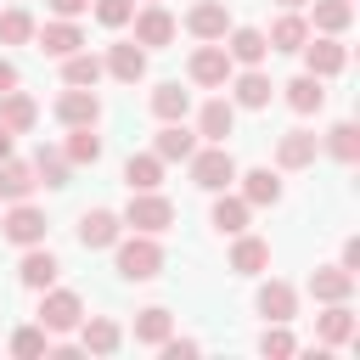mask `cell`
<instances>
[{
  "label": "cell",
  "instance_id": "f6af8a7d",
  "mask_svg": "<svg viewBox=\"0 0 360 360\" xmlns=\"http://www.w3.org/2000/svg\"><path fill=\"white\" fill-rule=\"evenodd\" d=\"M338 264H343V270H354V276H360V236H349V242H343V259H338Z\"/></svg>",
  "mask_w": 360,
  "mask_h": 360
},
{
  "label": "cell",
  "instance_id": "ee69618b",
  "mask_svg": "<svg viewBox=\"0 0 360 360\" xmlns=\"http://www.w3.org/2000/svg\"><path fill=\"white\" fill-rule=\"evenodd\" d=\"M45 6H51L56 17H84V11H90V0H45Z\"/></svg>",
  "mask_w": 360,
  "mask_h": 360
},
{
  "label": "cell",
  "instance_id": "44dd1931",
  "mask_svg": "<svg viewBox=\"0 0 360 360\" xmlns=\"http://www.w3.org/2000/svg\"><path fill=\"white\" fill-rule=\"evenodd\" d=\"M264 264H270V242L236 231V242H231V270H236V276H259Z\"/></svg>",
  "mask_w": 360,
  "mask_h": 360
},
{
  "label": "cell",
  "instance_id": "f1b7e54d",
  "mask_svg": "<svg viewBox=\"0 0 360 360\" xmlns=\"http://www.w3.org/2000/svg\"><path fill=\"white\" fill-rule=\"evenodd\" d=\"M34 186H39V174H34V163H17V158H0V197H6V202H22V197H34Z\"/></svg>",
  "mask_w": 360,
  "mask_h": 360
},
{
  "label": "cell",
  "instance_id": "60d3db41",
  "mask_svg": "<svg viewBox=\"0 0 360 360\" xmlns=\"http://www.w3.org/2000/svg\"><path fill=\"white\" fill-rule=\"evenodd\" d=\"M90 11H96L101 28H124L135 17V0H90Z\"/></svg>",
  "mask_w": 360,
  "mask_h": 360
},
{
  "label": "cell",
  "instance_id": "bcb514c9",
  "mask_svg": "<svg viewBox=\"0 0 360 360\" xmlns=\"http://www.w3.org/2000/svg\"><path fill=\"white\" fill-rule=\"evenodd\" d=\"M0 90H17V62L0 56Z\"/></svg>",
  "mask_w": 360,
  "mask_h": 360
},
{
  "label": "cell",
  "instance_id": "7402d4cb",
  "mask_svg": "<svg viewBox=\"0 0 360 360\" xmlns=\"http://www.w3.org/2000/svg\"><path fill=\"white\" fill-rule=\"evenodd\" d=\"M225 56H231V62H242V68H259V62L270 56V39H264V28H231V45H225Z\"/></svg>",
  "mask_w": 360,
  "mask_h": 360
},
{
  "label": "cell",
  "instance_id": "83f0119b",
  "mask_svg": "<svg viewBox=\"0 0 360 360\" xmlns=\"http://www.w3.org/2000/svg\"><path fill=\"white\" fill-rule=\"evenodd\" d=\"M34 118H39L34 96H22V90H0V124H6L11 135H28V129H34Z\"/></svg>",
  "mask_w": 360,
  "mask_h": 360
},
{
  "label": "cell",
  "instance_id": "ac0fdd59",
  "mask_svg": "<svg viewBox=\"0 0 360 360\" xmlns=\"http://www.w3.org/2000/svg\"><path fill=\"white\" fill-rule=\"evenodd\" d=\"M276 90H287V107L304 112V118L326 107V79H315V73H298V79H287V84H276Z\"/></svg>",
  "mask_w": 360,
  "mask_h": 360
},
{
  "label": "cell",
  "instance_id": "b9f144b4",
  "mask_svg": "<svg viewBox=\"0 0 360 360\" xmlns=\"http://www.w3.org/2000/svg\"><path fill=\"white\" fill-rule=\"evenodd\" d=\"M259 349H264L270 360H287V354H292L298 343H292V332H287V321H270V332L259 338Z\"/></svg>",
  "mask_w": 360,
  "mask_h": 360
},
{
  "label": "cell",
  "instance_id": "ab89813d",
  "mask_svg": "<svg viewBox=\"0 0 360 360\" xmlns=\"http://www.w3.org/2000/svg\"><path fill=\"white\" fill-rule=\"evenodd\" d=\"M11 354H22V360H39V354H51V332H45V326H22V332L11 338Z\"/></svg>",
  "mask_w": 360,
  "mask_h": 360
},
{
  "label": "cell",
  "instance_id": "ba28073f",
  "mask_svg": "<svg viewBox=\"0 0 360 360\" xmlns=\"http://www.w3.org/2000/svg\"><path fill=\"white\" fill-rule=\"evenodd\" d=\"M118 236H124V219H118L112 208H84V214H79V248L101 253V248H112Z\"/></svg>",
  "mask_w": 360,
  "mask_h": 360
},
{
  "label": "cell",
  "instance_id": "7bdbcfd3",
  "mask_svg": "<svg viewBox=\"0 0 360 360\" xmlns=\"http://www.w3.org/2000/svg\"><path fill=\"white\" fill-rule=\"evenodd\" d=\"M158 349H163V360H191V354H197L202 343H197V338H174V332H169V338H163Z\"/></svg>",
  "mask_w": 360,
  "mask_h": 360
},
{
  "label": "cell",
  "instance_id": "9c48e42d",
  "mask_svg": "<svg viewBox=\"0 0 360 360\" xmlns=\"http://www.w3.org/2000/svg\"><path fill=\"white\" fill-rule=\"evenodd\" d=\"M129 22H135V45H141V51H163V45L174 39V17L163 11V0H158V6H141Z\"/></svg>",
  "mask_w": 360,
  "mask_h": 360
},
{
  "label": "cell",
  "instance_id": "d4e9b609",
  "mask_svg": "<svg viewBox=\"0 0 360 360\" xmlns=\"http://www.w3.org/2000/svg\"><path fill=\"white\" fill-rule=\"evenodd\" d=\"M242 202H248V208H276V202H281V174L248 169V174H242Z\"/></svg>",
  "mask_w": 360,
  "mask_h": 360
},
{
  "label": "cell",
  "instance_id": "f35d334b",
  "mask_svg": "<svg viewBox=\"0 0 360 360\" xmlns=\"http://www.w3.org/2000/svg\"><path fill=\"white\" fill-rule=\"evenodd\" d=\"M28 39H34V17H28L22 6L0 11V45H28Z\"/></svg>",
  "mask_w": 360,
  "mask_h": 360
},
{
  "label": "cell",
  "instance_id": "484cf974",
  "mask_svg": "<svg viewBox=\"0 0 360 360\" xmlns=\"http://www.w3.org/2000/svg\"><path fill=\"white\" fill-rule=\"evenodd\" d=\"M253 304H259V315H264V321H292V315H298V292H292L287 281H264Z\"/></svg>",
  "mask_w": 360,
  "mask_h": 360
},
{
  "label": "cell",
  "instance_id": "4dcf8cb0",
  "mask_svg": "<svg viewBox=\"0 0 360 360\" xmlns=\"http://www.w3.org/2000/svg\"><path fill=\"white\" fill-rule=\"evenodd\" d=\"M174 332V315L163 309V304H146L141 315H135V343H146V349H158L163 338Z\"/></svg>",
  "mask_w": 360,
  "mask_h": 360
},
{
  "label": "cell",
  "instance_id": "7dc6e473",
  "mask_svg": "<svg viewBox=\"0 0 360 360\" xmlns=\"http://www.w3.org/2000/svg\"><path fill=\"white\" fill-rule=\"evenodd\" d=\"M11 146H17V135H11L6 124H0V158H11Z\"/></svg>",
  "mask_w": 360,
  "mask_h": 360
},
{
  "label": "cell",
  "instance_id": "2e32d148",
  "mask_svg": "<svg viewBox=\"0 0 360 360\" xmlns=\"http://www.w3.org/2000/svg\"><path fill=\"white\" fill-rule=\"evenodd\" d=\"M73 332H79V349H84V354H112V349L124 343L118 321H107V315H84Z\"/></svg>",
  "mask_w": 360,
  "mask_h": 360
},
{
  "label": "cell",
  "instance_id": "5b68a950",
  "mask_svg": "<svg viewBox=\"0 0 360 360\" xmlns=\"http://www.w3.org/2000/svg\"><path fill=\"white\" fill-rule=\"evenodd\" d=\"M298 51H304V73H315V79H338V73L349 68V51H343L338 34H321V39L309 34Z\"/></svg>",
  "mask_w": 360,
  "mask_h": 360
},
{
  "label": "cell",
  "instance_id": "8d00e7d4",
  "mask_svg": "<svg viewBox=\"0 0 360 360\" xmlns=\"http://www.w3.org/2000/svg\"><path fill=\"white\" fill-rule=\"evenodd\" d=\"M315 6V28L321 34H343L354 22V0H309Z\"/></svg>",
  "mask_w": 360,
  "mask_h": 360
},
{
  "label": "cell",
  "instance_id": "8992f818",
  "mask_svg": "<svg viewBox=\"0 0 360 360\" xmlns=\"http://www.w3.org/2000/svg\"><path fill=\"white\" fill-rule=\"evenodd\" d=\"M231 68H236V62L225 56V45H219V39H202V45L191 51V68H186V73H191V84H202V90H225Z\"/></svg>",
  "mask_w": 360,
  "mask_h": 360
},
{
  "label": "cell",
  "instance_id": "e0dca14e",
  "mask_svg": "<svg viewBox=\"0 0 360 360\" xmlns=\"http://www.w3.org/2000/svg\"><path fill=\"white\" fill-rule=\"evenodd\" d=\"M186 28H191L197 39H225V34H231V11H225L219 0H197V6L186 11Z\"/></svg>",
  "mask_w": 360,
  "mask_h": 360
},
{
  "label": "cell",
  "instance_id": "f546056e",
  "mask_svg": "<svg viewBox=\"0 0 360 360\" xmlns=\"http://www.w3.org/2000/svg\"><path fill=\"white\" fill-rule=\"evenodd\" d=\"M152 112H158L163 124L186 118V112H191V90H180V79H163V84L152 90Z\"/></svg>",
  "mask_w": 360,
  "mask_h": 360
},
{
  "label": "cell",
  "instance_id": "d590c367",
  "mask_svg": "<svg viewBox=\"0 0 360 360\" xmlns=\"http://www.w3.org/2000/svg\"><path fill=\"white\" fill-rule=\"evenodd\" d=\"M34 174H39L45 186H68L73 163H68V152H62V146H39V152H34Z\"/></svg>",
  "mask_w": 360,
  "mask_h": 360
},
{
  "label": "cell",
  "instance_id": "74e56055",
  "mask_svg": "<svg viewBox=\"0 0 360 360\" xmlns=\"http://www.w3.org/2000/svg\"><path fill=\"white\" fill-rule=\"evenodd\" d=\"M62 152H68V163H96V158H101V135H96V124H79V129L68 135Z\"/></svg>",
  "mask_w": 360,
  "mask_h": 360
},
{
  "label": "cell",
  "instance_id": "4316f807",
  "mask_svg": "<svg viewBox=\"0 0 360 360\" xmlns=\"http://www.w3.org/2000/svg\"><path fill=\"white\" fill-rule=\"evenodd\" d=\"M315 332H321L326 349L349 343V338H354V309H349V298H343V304H326V315H315Z\"/></svg>",
  "mask_w": 360,
  "mask_h": 360
},
{
  "label": "cell",
  "instance_id": "836d02e7",
  "mask_svg": "<svg viewBox=\"0 0 360 360\" xmlns=\"http://www.w3.org/2000/svg\"><path fill=\"white\" fill-rule=\"evenodd\" d=\"M248 214H253V208H248L242 197H225V191H214V214H208V219H214V231L236 236V231H248Z\"/></svg>",
  "mask_w": 360,
  "mask_h": 360
},
{
  "label": "cell",
  "instance_id": "277c9868",
  "mask_svg": "<svg viewBox=\"0 0 360 360\" xmlns=\"http://www.w3.org/2000/svg\"><path fill=\"white\" fill-rule=\"evenodd\" d=\"M79 321H84L79 292H68V287H56V281H51V287L39 292V326H45L51 338H62V332H73Z\"/></svg>",
  "mask_w": 360,
  "mask_h": 360
},
{
  "label": "cell",
  "instance_id": "52a82bcc",
  "mask_svg": "<svg viewBox=\"0 0 360 360\" xmlns=\"http://www.w3.org/2000/svg\"><path fill=\"white\" fill-rule=\"evenodd\" d=\"M0 236H6V242H17V248H34V242H45V214L22 197V202H11V208H6Z\"/></svg>",
  "mask_w": 360,
  "mask_h": 360
},
{
  "label": "cell",
  "instance_id": "1f68e13d",
  "mask_svg": "<svg viewBox=\"0 0 360 360\" xmlns=\"http://www.w3.org/2000/svg\"><path fill=\"white\" fill-rule=\"evenodd\" d=\"M264 39H270V51H298V45L309 39V22H304L298 11H281V17L270 22V34H264Z\"/></svg>",
  "mask_w": 360,
  "mask_h": 360
},
{
  "label": "cell",
  "instance_id": "d6986e66",
  "mask_svg": "<svg viewBox=\"0 0 360 360\" xmlns=\"http://www.w3.org/2000/svg\"><path fill=\"white\" fill-rule=\"evenodd\" d=\"M231 129H236V101L214 96V101L197 107V135H202V141H225Z\"/></svg>",
  "mask_w": 360,
  "mask_h": 360
},
{
  "label": "cell",
  "instance_id": "681fc988",
  "mask_svg": "<svg viewBox=\"0 0 360 360\" xmlns=\"http://www.w3.org/2000/svg\"><path fill=\"white\" fill-rule=\"evenodd\" d=\"M146 6H158V0H146Z\"/></svg>",
  "mask_w": 360,
  "mask_h": 360
},
{
  "label": "cell",
  "instance_id": "30bf717a",
  "mask_svg": "<svg viewBox=\"0 0 360 360\" xmlns=\"http://www.w3.org/2000/svg\"><path fill=\"white\" fill-rule=\"evenodd\" d=\"M34 39H39V51H45V56H56V62H62V56H73V51H84V28H79L73 17H51L45 28H34Z\"/></svg>",
  "mask_w": 360,
  "mask_h": 360
},
{
  "label": "cell",
  "instance_id": "6da1fadb",
  "mask_svg": "<svg viewBox=\"0 0 360 360\" xmlns=\"http://www.w3.org/2000/svg\"><path fill=\"white\" fill-rule=\"evenodd\" d=\"M112 264H118L124 281H152L163 270V248H158V236L135 231V236H118L112 242Z\"/></svg>",
  "mask_w": 360,
  "mask_h": 360
},
{
  "label": "cell",
  "instance_id": "4fadbf2b",
  "mask_svg": "<svg viewBox=\"0 0 360 360\" xmlns=\"http://www.w3.org/2000/svg\"><path fill=\"white\" fill-rule=\"evenodd\" d=\"M56 118H62L68 129H79V124H96V118H101V101H96V90H84V84H68V90L56 96Z\"/></svg>",
  "mask_w": 360,
  "mask_h": 360
},
{
  "label": "cell",
  "instance_id": "3957f363",
  "mask_svg": "<svg viewBox=\"0 0 360 360\" xmlns=\"http://www.w3.org/2000/svg\"><path fill=\"white\" fill-rule=\"evenodd\" d=\"M186 163H191V180H197L202 191H225V186L236 180V158L225 152V141H208V146H197Z\"/></svg>",
  "mask_w": 360,
  "mask_h": 360
},
{
  "label": "cell",
  "instance_id": "d6a6232c",
  "mask_svg": "<svg viewBox=\"0 0 360 360\" xmlns=\"http://www.w3.org/2000/svg\"><path fill=\"white\" fill-rule=\"evenodd\" d=\"M107 73V62L101 56H90V51H73V56H62V84H84V90H96V79Z\"/></svg>",
  "mask_w": 360,
  "mask_h": 360
},
{
  "label": "cell",
  "instance_id": "9a60e30c",
  "mask_svg": "<svg viewBox=\"0 0 360 360\" xmlns=\"http://www.w3.org/2000/svg\"><path fill=\"white\" fill-rule=\"evenodd\" d=\"M315 152H321V135H309V129H287V135L276 141V169H309Z\"/></svg>",
  "mask_w": 360,
  "mask_h": 360
},
{
  "label": "cell",
  "instance_id": "ffe728a7",
  "mask_svg": "<svg viewBox=\"0 0 360 360\" xmlns=\"http://www.w3.org/2000/svg\"><path fill=\"white\" fill-rule=\"evenodd\" d=\"M107 73H112L118 84H135V79H146V51H141L135 39H124V45H107Z\"/></svg>",
  "mask_w": 360,
  "mask_h": 360
},
{
  "label": "cell",
  "instance_id": "8fae6325",
  "mask_svg": "<svg viewBox=\"0 0 360 360\" xmlns=\"http://www.w3.org/2000/svg\"><path fill=\"white\" fill-rule=\"evenodd\" d=\"M225 84H231V101H236V107H248V112L270 107V96H276L270 73H259V68H242V73H231Z\"/></svg>",
  "mask_w": 360,
  "mask_h": 360
},
{
  "label": "cell",
  "instance_id": "7a4b0ae2",
  "mask_svg": "<svg viewBox=\"0 0 360 360\" xmlns=\"http://www.w3.org/2000/svg\"><path fill=\"white\" fill-rule=\"evenodd\" d=\"M124 231H146V236H163L169 225H174V202L163 197V191H129V202H124Z\"/></svg>",
  "mask_w": 360,
  "mask_h": 360
},
{
  "label": "cell",
  "instance_id": "7c38bea8",
  "mask_svg": "<svg viewBox=\"0 0 360 360\" xmlns=\"http://www.w3.org/2000/svg\"><path fill=\"white\" fill-rule=\"evenodd\" d=\"M62 276V264H56V253L45 248V242H34V248H22V264H17V281L22 287H34V292H45L51 281Z\"/></svg>",
  "mask_w": 360,
  "mask_h": 360
},
{
  "label": "cell",
  "instance_id": "603a6c76",
  "mask_svg": "<svg viewBox=\"0 0 360 360\" xmlns=\"http://www.w3.org/2000/svg\"><path fill=\"white\" fill-rule=\"evenodd\" d=\"M152 152H158L163 163H186V158L197 152V135L186 129V118H174V124H163V129H158V146H152Z\"/></svg>",
  "mask_w": 360,
  "mask_h": 360
},
{
  "label": "cell",
  "instance_id": "c3c4849f",
  "mask_svg": "<svg viewBox=\"0 0 360 360\" xmlns=\"http://www.w3.org/2000/svg\"><path fill=\"white\" fill-rule=\"evenodd\" d=\"M276 6H287V11H298V6H309V0H276Z\"/></svg>",
  "mask_w": 360,
  "mask_h": 360
},
{
  "label": "cell",
  "instance_id": "cb8c5ba5",
  "mask_svg": "<svg viewBox=\"0 0 360 360\" xmlns=\"http://www.w3.org/2000/svg\"><path fill=\"white\" fill-rule=\"evenodd\" d=\"M124 186H129V191H158V186H163V158H158V152H129Z\"/></svg>",
  "mask_w": 360,
  "mask_h": 360
},
{
  "label": "cell",
  "instance_id": "e575fe53",
  "mask_svg": "<svg viewBox=\"0 0 360 360\" xmlns=\"http://www.w3.org/2000/svg\"><path fill=\"white\" fill-rule=\"evenodd\" d=\"M321 146H326V152H332L338 163H360V129H354L349 118H343V124H332Z\"/></svg>",
  "mask_w": 360,
  "mask_h": 360
},
{
  "label": "cell",
  "instance_id": "5bb4252c",
  "mask_svg": "<svg viewBox=\"0 0 360 360\" xmlns=\"http://www.w3.org/2000/svg\"><path fill=\"white\" fill-rule=\"evenodd\" d=\"M309 292H315V304H343V298L354 292V270H343V264H315V270H309Z\"/></svg>",
  "mask_w": 360,
  "mask_h": 360
}]
</instances>
